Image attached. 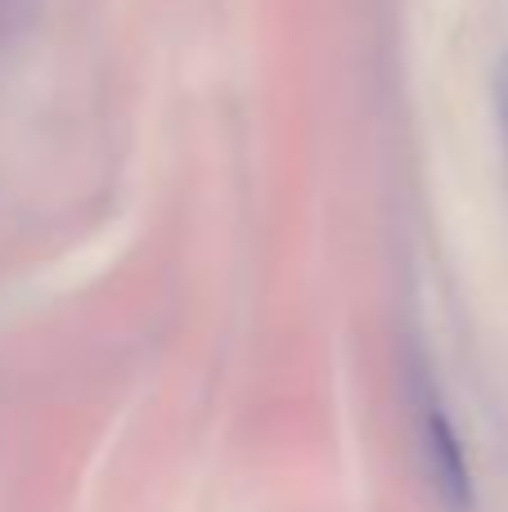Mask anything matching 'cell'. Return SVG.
<instances>
[{"mask_svg": "<svg viewBox=\"0 0 508 512\" xmlns=\"http://www.w3.org/2000/svg\"><path fill=\"white\" fill-rule=\"evenodd\" d=\"M495 113H500V131H504V149H508V59L495 72Z\"/></svg>", "mask_w": 508, "mask_h": 512, "instance_id": "2", "label": "cell"}, {"mask_svg": "<svg viewBox=\"0 0 508 512\" xmlns=\"http://www.w3.org/2000/svg\"><path fill=\"white\" fill-rule=\"evenodd\" d=\"M419 441H423V463H428V477L437 486V495L455 512H468L473 508V472H468L464 441H459L455 423H450L446 405L437 396H423L419 405Z\"/></svg>", "mask_w": 508, "mask_h": 512, "instance_id": "1", "label": "cell"}]
</instances>
